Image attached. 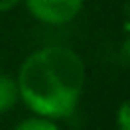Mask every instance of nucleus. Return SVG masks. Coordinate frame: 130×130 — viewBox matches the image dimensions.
Returning <instances> with one entry per match:
<instances>
[{
	"mask_svg": "<svg viewBox=\"0 0 130 130\" xmlns=\"http://www.w3.org/2000/svg\"><path fill=\"white\" fill-rule=\"evenodd\" d=\"M22 0H0V12H10L12 8H16Z\"/></svg>",
	"mask_w": 130,
	"mask_h": 130,
	"instance_id": "obj_6",
	"label": "nucleus"
},
{
	"mask_svg": "<svg viewBox=\"0 0 130 130\" xmlns=\"http://www.w3.org/2000/svg\"><path fill=\"white\" fill-rule=\"evenodd\" d=\"M114 120H116V128L118 130H130V102L128 100H124L118 106Z\"/></svg>",
	"mask_w": 130,
	"mask_h": 130,
	"instance_id": "obj_5",
	"label": "nucleus"
},
{
	"mask_svg": "<svg viewBox=\"0 0 130 130\" xmlns=\"http://www.w3.org/2000/svg\"><path fill=\"white\" fill-rule=\"evenodd\" d=\"M22 4L37 22L49 26L69 24L83 10V0H22Z\"/></svg>",
	"mask_w": 130,
	"mask_h": 130,
	"instance_id": "obj_2",
	"label": "nucleus"
},
{
	"mask_svg": "<svg viewBox=\"0 0 130 130\" xmlns=\"http://www.w3.org/2000/svg\"><path fill=\"white\" fill-rule=\"evenodd\" d=\"M20 102L35 114L67 120L75 114L85 87V63L65 45H45L24 57L16 73Z\"/></svg>",
	"mask_w": 130,
	"mask_h": 130,
	"instance_id": "obj_1",
	"label": "nucleus"
},
{
	"mask_svg": "<svg viewBox=\"0 0 130 130\" xmlns=\"http://www.w3.org/2000/svg\"><path fill=\"white\" fill-rule=\"evenodd\" d=\"M12 130H63L61 124L57 120H51V118H43V116H30V118H24L20 120Z\"/></svg>",
	"mask_w": 130,
	"mask_h": 130,
	"instance_id": "obj_4",
	"label": "nucleus"
},
{
	"mask_svg": "<svg viewBox=\"0 0 130 130\" xmlns=\"http://www.w3.org/2000/svg\"><path fill=\"white\" fill-rule=\"evenodd\" d=\"M20 102L18 93V83L14 75L0 73V114H8L14 110V106Z\"/></svg>",
	"mask_w": 130,
	"mask_h": 130,
	"instance_id": "obj_3",
	"label": "nucleus"
}]
</instances>
